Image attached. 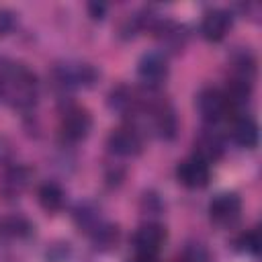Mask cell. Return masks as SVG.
Returning <instances> with one entry per match:
<instances>
[{"label":"cell","mask_w":262,"mask_h":262,"mask_svg":"<svg viewBox=\"0 0 262 262\" xmlns=\"http://www.w3.org/2000/svg\"><path fill=\"white\" fill-rule=\"evenodd\" d=\"M37 92L39 84L35 74L27 66L10 61L2 82V100H6L14 108L29 111L37 102Z\"/></svg>","instance_id":"6da1fadb"},{"label":"cell","mask_w":262,"mask_h":262,"mask_svg":"<svg viewBox=\"0 0 262 262\" xmlns=\"http://www.w3.org/2000/svg\"><path fill=\"white\" fill-rule=\"evenodd\" d=\"M51 76L55 84L63 90H76V88H90L98 80V70L86 61L78 59H66L53 66Z\"/></svg>","instance_id":"7a4b0ae2"},{"label":"cell","mask_w":262,"mask_h":262,"mask_svg":"<svg viewBox=\"0 0 262 262\" xmlns=\"http://www.w3.org/2000/svg\"><path fill=\"white\" fill-rule=\"evenodd\" d=\"M196 108H199L203 121L209 123V125H217L225 119H231L229 102H227L223 90H219V88L201 90L199 96H196Z\"/></svg>","instance_id":"3957f363"},{"label":"cell","mask_w":262,"mask_h":262,"mask_svg":"<svg viewBox=\"0 0 262 262\" xmlns=\"http://www.w3.org/2000/svg\"><path fill=\"white\" fill-rule=\"evenodd\" d=\"M90 129H92V117L84 106L70 104L63 108L61 119H59V131L63 139L80 141L90 133Z\"/></svg>","instance_id":"277c9868"},{"label":"cell","mask_w":262,"mask_h":262,"mask_svg":"<svg viewBox=\"0 0 262 262\" xmlns=\"http://www.w3.org/2000/svg\"><path fill=\"white\" fill-rule=\"evenodd\" d=\"M106 145L113 154L123 156V158H133L137 154H141L143 149V137L141 131L133 125H123L111 131V135L106 137Z\"/></svg>","instance_id":"5b68a950"},{"label":"cell","mask_w":262,"mask_h":262,"mask_svg":"<svg viewBox=\"0 0 262 262\" xmlns=\"http://www.w3.org/2000/svg\"><path fill=\"white\" fill-rule=\"evenodd\" d=\"M176 178L182 186L186 188H203L207 186L209 178H211V168L209 162H205L199 156H188L182 162H178L176 166Z\"/></svg>","instance_id":"8992f818"},{"label":"cell","mask_w":262,"mask_h":262,"mask_svg":"<svg viewBox=\"0 0 262 262\" xmlns=\"http://www.w3.org/2000/svg\"><path fill=\"white\" fill-rule=\"evenodd\" d=\"M166 242V229L160 223H143L133 233V250L135 256L156 258Z\"/></svg>","instance_id":"52a82bcc"},{"label":"cell","mask_w":262,"mask_h":262,"mask_svg":"<svg viewBox=\"0 0 262 262\" xmlns=\"http://www.w3.org/2000/svg\"><path fill=\"white\" fill-rule=\"evenodd\" d=\"M242 213V201L235 192H221L209 203V215L211 221L217 225H231L239 219Z\"/></svg>","instance_id":"ba28073f"},{"label":"cell","mask_w":262,"mask_h":262,"mask_svg":"<svg viewBox=\"0 0 262 262\" xmlns=\"http://www.w3.org/2000/svg\"><path fill=\"white\" fill-rule=\"evenodd\" d=\"M137 74L141 78V82L147 86V88H156L160 86L166 76H168V61H166V55L160 53V51H149L145 53L139 63H137Z\"/></svg>","instance_id":"9c48e42d"},{"label":"cell","mask_w":262,"mask_h":262,"mask_svg":"<svg viewBox=\"0 0 262 262\" xmlns=\"http://www.w3.org/2000/svg\"><path fill=\"white\" fill-rule=\"evenodd\" d=\"M231 27V14L225 8H211L205 12L201 23V33L207 41H221Z\"/></svg>","instance_id":"30bf717a"},{"label":"cell","mask_w":262,"mask_h":262,"mask_svg":"<svg viewBox=\"0 0 262 262\" xmlns=\"http://www.w3.org/2000/svg\"><path fill=\"white\" fill-rule=\"evenodd\" d=\"M194 156L203 158L205 162H215L223 156V137L219 131L211 129H203L196 139H194Z\"/></svg>","instance_id":"8fae6325"},{"label":"cell","mask_w":262,"mask_h":262,"mask_svg":"<svg viewBox=\"0 0 262 262\" xmlns=\"http://www.w3.org/2000/svg\"><path fill=\"white\" fill-rule=\"evenodd\" d=\"M229 121H231V125H229L231 139L242 147H248V149L256 147V143H258V125L254 123V119L237 113Z\"/></svg>","instance_id":"7c38bea8"},{"label":"cell","mask_w":262,"mask_h":262,"mask_svg":"<svg viewBox=\"0 0 262 262\" xmlns=\"http://www.w3.org/2000/svg\"><path fill=\"white\" fill-rule=\"evenodd\" d=\"M27 182H29V170L14 164V166H8L6 168L4 178H2V184H0V190H2L4 196L14 199V196H18L25 190Z\"/></svg>","instance_id":"4fadbf2b"},{"label":"cell","mask_w":262,"mask_h":262,"mask_svg":"<svg viewBox=\"0 0 262 262\" xmlns=\"http://www.w3.org/2000/svg\"><path fill=\"white\" fill-rule=\"evenodd\" d=\"M37 199H39V205L47 211V213H55L63 207V201H66V194H63V188L55 182H45L39 186L37 190Z\"/></svg>","instance_id":"5bb4252c"},{"label":"cell","mask_w":262,"mask_h":262,"mask_svg":"<svg viewBox=\"0 0 262 262\" xmlns=\"http://www.w3.org/2000/svg\"><path fill=\"white\" fill-rule=\"evenodd\" d=\"M176 262H209V254L201 244H188Z\"/></svg>","instance_id":"9a60e30c"},{"label":"cell","mask_w":262,"mask_h":262,"mask_svg":"<svg viewBox=\"0 0 262 262\" xmlns=\"http://www.w3.org/2000/svg\"><path fill=\"white\" fill-rule=\"evenodd\" d=\"M29 229H31V225L23 217H8L2 223V231L8 235H25V233H29Z\"/></svg>","instance_id":"2e32d148"},{"label":"cell","mask_w":262,"mask_h":262,"mask_svg":"<svg viewBox=\"0 0 262 262\" xmlns=\"http://www.w3.org/2000/svg\"><path fill=\"white\" fill-rule=\"evenodd\" d=\"M237 246H239L242 250L250 252V254H258V252H260V233H258V229L246 231V233L239 237Z\"/></svg>","instance_id":"e0dca14e"},{"label":"cell","mask_w":262,"mask_h":262,"mask_svg":"<svg viewBox=\"0 0 262 262\" xmlns=\"http://www.w3.org/2000/svg\"><path fill=\"white\" fill-rule=\"evenodd\" d=\"M16 25V14L10 8H0V37L8 35Z\"/></svg>","instance_id":"ac0fdd59"},{"label":"cell","mask_w":262,"mask_h":262,"mask_svg":"<svg viewBox=\"0 0 262 262\" xmlns=\"http://www.w3.org/2000/svg\"><path fill=\"white\" fill-rule=\"evenodd\" d=\"M10 160H12V149H10V143L4 139V137H0V164H10Z\"/></svg>","instance_id":"d6986e66"},{"label":"cell","mask_w":262,"mask_h":262,"mask_svg":"<svg viewBox=\"0 0 262 262\" xmlns=\"http://www.w3.org/2000/svg\"><path fill=\"white\" fill-rule=\"evenodd\" d=\"M88 10H90V14H92V18H102L104 16V10H106V6L104 4H88Z\"/></svg>","instance_id":"ffe728a7"},{"label":"cell","mask_w":262,"mask_h":262,"mask_svg":"<svg viewBox=\"0 0 262 262\" xmlns=\"http://www.w3.org/2000/svg\"><path fill=\"white\" fill-rule=\"evenodd\" d=\"M8 59L0 57V98H2V82H4V74H6V68H8Z\"/></svg>","instance_id":"44dd1931"},{"label":"cell","mask_w":262,"mask_h":262,"mask_svg":"<svg viewBox=\"0 0 262 262\" xmlns=\"http://www.w3.org/2000/svg\"><path fill=\"white\" fill-rule=\"evenodd\" d=\"M129 262H158L156 258H147V256H135L133 260H129Z\"/></svg>","instance_id":"7402d4cb"}]
</instances>
